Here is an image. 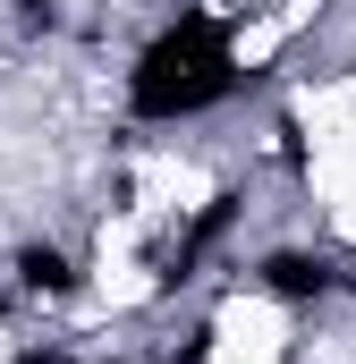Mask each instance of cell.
Here are the masks:
<instances>
[{
  "instance_id": "cell-1",
  "label": "cell",
  "mask_w": 356,
  "mask_h": 364,
  "mask_svg": "<svg viewBox=\"0 0 356 364\" xmlns=\"http://www.w3.org/2000/svg\"><path fill=\"white\" fill-rule=\"evenodd\" d=\"M238 85H246L238 34L212 9H178L170 26L136 51V68H127V110L136 119H204V110H221Z\"/></svg>"
},
{
  "instance_id": "cell-2",
  "label": "cell",
  "mask_w": 356,
  "mask_h": 364,
  "mask_svg": "<svg viewBox=\"0 0 356 364\" xmlns=\"http://www.w3.org/2000/svg\"><path fill=\"white\" fill-rule=\"evenodd\" d=\"M255 288L280 296V305H323L340 288V255H323V246H271V255H255Z\"/></svg>"
},
{
  "instance_id": "cell-3",
  "label": "cell",
  "mask_w": 356,
  "mask_h": 364,
  "mask_svg": "<svg viewBox=\"0 0 356 364\" xmlns=\"http://www.w3.org/2000/svg\"><path fill=\"white\" fill-rule=\"evenodd\" d=\"M77 288H85V263H77L68 246H51V237L17 246V296H34V305H68Z\"/></svg>"
}]
</instances>
